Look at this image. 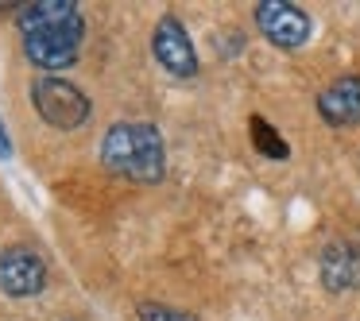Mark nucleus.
Masks as SVG:
<instances>
[{
    "instance_id": "nucleus-1",
    "label": "nucleus",
    "mask_w": 360,
    "mask_h": 321,
    "mask_svg": "<svg viewBox=\"0 0 360 321\" xmlns=\"http://www.w3.org/2000/svg\"><path fill=\"white\" fill-rule=\"evenodd\" d=\"M101 159L112 174L132 182L163 178V136L155 124H112L101 140Z\"/></svg>"
},
{
    "instance_id": "nucleus-2",
    "label": "nucleus",
    "mask_w": 360,
    "mask_h": 321,
    "mask_svg": "<svg viewBox=\"0 0 360 321\" xmlns=\"http://www.w3.org/2000/svg\"><path fill=\"white\" fill-rule=\"evenodd\" d=\"M32 97H35L39 117L47 120L51 128H58V132H74V128H82L89 120L86 93L66 78H39L32 89Z\"/></svg>"
},
{
    "instance_id": "nucleus-3",
    "label": "nucleus",
    "mask_w": 360,
    "mask_h": 321,
    "mask_svg": "<svg viewBox=\"0 0 360 321\" xmlns=\"http://www.w3.org/2000/svg\"><path fill=\"white\" fill-rule=\"evenodd\" d=\"M82 35H86V20L74 16L58 27H43V32L24 35V55L32 58V66H39V70H66V66H74V58H78Z\"/></svg>"
},
{
    "instance_id": "nucleus-4",
    "label": "nucleus",
    "mask_w": 360,
    "mask_h": 321,
    "mask_svg": "<svg viewBox=\"0 0 360 321\" xmlns=\"http://www.w3.org/2000/svg\"><path fill=\"white\" fill-rule=\"evenodd\" d=\"M256 27L267 35V43H275V47H283V51L302 47L314 32L310 16H306L302 8H295V4H287V0H259L256 4Z\"/></svg>"
},
{
    "instance_id": "nucleus-5",
    "label": "nucleus",
    "mask_w": 360,
    "mask_h": 321,
    "mask_svg": "<svg viewBox=\"0 0 360 321\" xmlns=\"http://www.w3.org/2000/svg\"><path fill=\"white\" fill-rule=\"evenodd\" d=\"M47 287V263L32 248H4L0 251V290L12 298H32Z\"/></svg>"
},
{
    "instance_id": "nucleus-6",
    "label": "nucleus",
    "mask_w": 360,
    "mask_h": 321,
    "mask_svg": "<svg viewBox=\"0 0 360 321\" xmlns=\"http://www.w3.org/2000/svg\"><path fill=\"white\" fill-rule=\"evenodd\" d=\"M151 51H155L159 66H167L174 78H194L198 74L194 43H190L186 27H182L174 16H163L155 24V32H151Z\"/></svg>"
},
{
    "instance_id": "nucleus-7",
    "label": "nucleus",
    "mask_w": 360,
    "mask_h": 321,
    "mask_svg": "<svg viewBox=\"0 0 360 321\" xmlns=\"http://www.w3.org/2000/svg\"><path fill=\"white\" fill-rule=\"evenodd\" d=\"M318 112L329 128H352L360 124V78L345 74V78L329 81L318 93Z\"/></svg>"
},
{
    "instance_id": "nucleus-8",
    "label": "nucleus",
    "mask_w": 360,
    "mask_h": 321,
    "mask_svg": "<svg viewBox=\"0 0 360 321\" xmlns=\"http://www.w3.org/2000/svg\"><path fill=\"white\" fill-rule=\"evenodd\" d=\"M318 271H321L326 290H333V294L337 290H360V248L345 240L326 244L318 259Z\"/></svg>"
},
{
    "instance_id": "nucleus-9",
    "label": "nucleus",
    "mask_w": 360,
    "mask_h": 321,
    "mask_svg": "<svg viewBox=\"0 0 360 321\" xmlns=\"http://www.w3.org/2000/svg\"><path fill=\"white\" fill-rule=\"evenodd\" d=\"M82 16L74 0H35V4H16V24L24 35L43 32V27H58L66 20Z\"/></svg>"
},
{
    "instance_id": "nucleus-10",
    "label": "nucleus",
    "mask_w": 360,
    "mask_h": 321,
    "mask_svg": "<svg viewBox=\"0 0 360 321\" xmlns=\"http://www.w3.org/2000/svg\"><path fill=\"white\" fill-rule=\"evenodd\" d=\"M252 143H256V151L259 155H267V159H275V163H283V159L290 155V148L275 136V128L267 124L264 117H252Z\"/></svg>"
},
{
    "instance_id": "nucleus-11",
    "label": "nucleus",
    "mask_w": 360,
    "mask_h": 321,
    "mask_svg": "<svg viewBox=\"0 0 360 321\" xmlns=\"http://www.w3.org/2000/svg\"><path fill=\"white\" fill-rule=\"evenodd\" d=\"M140 321H198L190 310L179 306H163V302H143L140 306Z\"/></svg>"
},
{
    "instance_id": "nucleus-12",
    "label": "nucleus",
    "mask_w": 360,
    "mask_h": 321,
    "mask_svg": "<svg viewBox=\"0 0 360 321\" xmlns=\"http://www.w3.org/2000/svg\"><path fill=\"white\" fill-rule=\"evenodd\" d=\"M0 159H12V140L4 132V120H0Z\"/></svg>"
}]
</instances>
